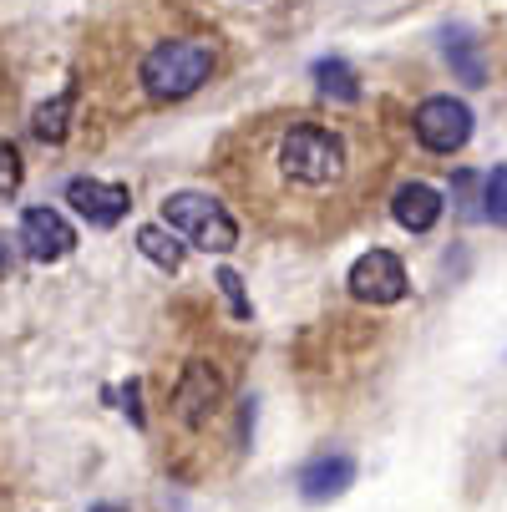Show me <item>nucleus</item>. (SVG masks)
<instances>
[{"instance_id": "nucleus-10", "label": "nucleus", "mask_w": 507, "mask_h": 512, "mask_svg": "<svg viewBox=\"0 0 507 512\" xmlns=\"http://www.w3.org/2000/svg\"><path fill=\"white\" fill-rule=\"evenodd\" d=\"M350 482H355V457L325 452V457L305 462V472H300V497H305V502H335Z\"/></svg>"}, {"instance_id": "nucleus-17", "label": "nucleus", "mask_w": 507, "mask_h": 512, "mask_svg": "<svg viewBox=\"0 0 507 512\" xmlns=\"http://www.w3.org/2000/svg\"><path fill=\"white\" fill-rule=\"evenodd\" d=\"M219 289L229 295L234 315H239V320H249V300H244V284H239V274H234V269H219Z\"/></svg>"}, {"instance_id": "nucleus-1", "label": "nucleus", "mask_w": 507, "mask_h": 512, "mask_svg": "<svg viewBox=\"0 0 507 512\" xmlns=\"http://www.w3.org/2000/svg\"><path fill=\"white\" fill-rule=\"evenodd\" d=\"M386 173L376 127L335 112H269L229 137L224 188L284 239H330Z\"/></svg>"}, {"instance_id": "nucleus-12", "label": "nucleus", "mask_w": 507, "mask_h": 512, "mask_svg": "<svg viewBox=\"0 0 507 512\" xmlns=\"http://www.w3.org/2000/svg\"><path fill=\"white\" fill-rule=\"evenodd\" d=\"M315 87H320L325 102H340V107L360 102V77H355V66L340 61V56H320L315 61Z\"/></svg>"}, {"instance_id": "nucleus-7", "label": "nucleus", "mask_w": 507, "mask_h": 512, "mask_svg": "<svg viewBox=\"0 0 507 512\" xmlns=\"http://www.w3.org/2000/svg\"><path fill=\"white\" fill-rule=\"evenodd\" d=\"M66 203L77 208L92 229H117L127 218V208H132V193L122 183H102V178H71Z\"/></svg>"}, {"instance_id": "nucleus-6", "label": "nucleus", "mask_w": 507, "mask_h": 512, "mask_svg": "<svg viewBox=\"0 0 507 512\" xmlns=\"http://www.w3.org/2000/svg\"><path fill=\"white\" fill-rule=\"evenodd\" d=\"M219 406H224V381H219V371H213V365H203V360H193L188 371H183V381H178V391H173L178 421L198 431V426H208L213 416H219Z\"/></svg>"}, {"instance_id": "nucleus-19", "label": "nucleus", "mask_w": 507, "mask_h": 512, "mask_svg": "<svg viewBox=\"0 0 507 512\" xmlns=\"http://www.w3.org/2000/svg\"><path fill=\"white\" fill-rule=\"evenodd\" d=\"M92 512H127V507H117V502H97Z\"/></svg>"}, {"instance_id": "nucleus-9", "label": "nucleus", "mask_w": 507, "mask_h": 512, "mask_svg": "<svg viewBox=\"0 0 507 512\" xmlns=\"http://www.w3.org/2000/svg\"><path fill=\"white\" fill-rule=\"evenodd\" d=\"M391 218L406 229V234H431L442 218V193L431 183H401L391 193Z\"/></svg>"}, {"instance_id": "nucleus-5", "label": "nucleus", "mask_w": 507, "mask_h": 512, "mask_svg": "<svg viewBox=\"0 0 507 512\" xmlns=\"http://www.w3.org/2000/svg\"><path fill=\"white\" fill-rule=\"evenodd\" d=\"M345 284H350V295L360 305H396V300H406V289H411L406 264L391 249H366V254L350 264V279Z\"/></svg>"}, {"instance_id": "nucleus-3", "label": "nucleus", "mask_w": 507, "mask_h": 512, "mask_svg": "<svg viewBox=\"0 0 507 512\" xmlns=\"http://www.w3.org/2000/svg\"><path fill=\"white\" fill-rule=\"evenodd\" d=\"M163 224L173 234H183L188 244H198L203 254H229L239 244L234 213L208 193H168L163 198Z\"/></svg>"}, {"instance_id": "nucleus-13", "label": "nucleus", "mask_w": 507, "mask_h": 512, "mask_svg": "<svg viewBox=\"0 0 507 512\" xmlns=\"http://www.w3.org/2000/svg\"><path fill=\"white\" fill-rule=\"evenodd\" d=\"M137 254L148 259V264H158V269H178L183 264V244H178V234L168 229V224H148V229H137Z\"/></svg>"}, {"instance_id": "nucleus-4", "label": "nucleus", "mask_w": 507, "mask_h": 512, "mask_svg": "<svg viewBox=\"0 0 507 512\" xmlns=\"http://www.w3.org/2000/svg\"><path fill=\"white\" fill-rule=\"evenodd\" d=\"M416 127V142L426 153H437V158H452L462 153L467 142H472V107L462 97H426L411 117Z\"/></svg>"}, {"instance_id": "nucleus-16", "label": "nucleus", "mask_w": 507, "mask_h": 512, "mask_svg": "<svg viewBox=\"0 0 507 512\" xmlns=\"http://www.w3.org/2000/svg\"><path fill=\"white\" fill-rule=\"evenodd\" d=\"M21 178H26V163L16 153V142H0V198H11L21 188Z\"/></svg>"}, {"instance_id": "nucleus-2", "label": "nucleus", "mask_w": 507, "mask_h": 512, "mask_svg": "<svg viewBox=\"0 0 507 512\" xmlns=\"http://www.w3.org/2000/svg\"><path fill=\"white\" fill-rule=\"evenodd\" d=\"M213 71H219V51L213 41H193V36H168L158 41L137 66V82L153 102H183L193 97Z\"/></svg>"}, {"instance_id": "nucleus-14", "label": "nucleus", "mask_w": 507, "mask_h": 512, "mask_svg": "<svg viewBox=\"0 0 507 512\" xmlns=\"http://www.w3.org/2000/svg\"><path fill=\"white\" fill-rule=\"evenodd\" d=\"M71 107H77V92H61V97H51L46 107H36V137L41 142H61L66 132H71Z\"/></svg>"}, {"instance_id": "nucleus-8", "label": "nucleus", "mask_w": 507, "mask_h": 512, "mask_svg": "<svg viewBox=\"0 0 507 512\" xmlns=\"http://www.w3.org/2000/svg\"><path fill=\"white\" fill-rule=\"evenodd\" d=\"M21 249L36 264H56L77 249V229H71L56 208H26L21 213Z\"/></svg>"}, {"instance_id": "nucleus-11", "label": "nucleus", "mask_w": 507, "mask_h": 512, "mask_svg": "<svg viewBox=\"0 0 507 512\" xmlns=\"http://www.w3.org/2000/svg\"><path fill=\"white\" fill-rule=\"evenodd\" d=\"M442 51H447V66L457 71V77L467 87H487V61H482V41L467 31V26H452L442 36Z\"/></svg>"}, {"instance_id": "nucleus-15", "label": "nucleus", "mask_w": 507, "mask_h": 512, "mask_svg": "<svg viewBox=\"0 0 507 512\" xmlns=\"http://www.w3.org/2000/svg\"><path fill=\"white\" fill-rule=\"evenodd\" d=\"M482 213L492 218V224L507 229V163L487 173V183H482Z\"/></svg>"}, {"instance_id": "nucleus-18", "label": "nucleus", "mask_w": 507, "mask_h": 512, "mask_svg": "<svg viewBox=\"0 0 507 512\" xmlns=\"http://www.w3.org/2000/svg\"><path fill=\"white\" fill-rule=\"evenodd\" d=\"M6 269H11V249H6V244H0V274H6Z\"/></svg>"}]
</instances>
